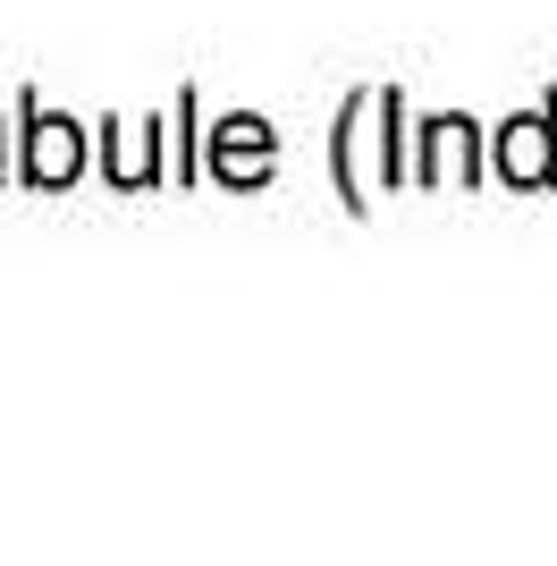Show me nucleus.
<instances>
[{
	"instance_id": "f257e3e1",
	"label": "nucleus",
	"mask_w": 557,
	"mask_h": 566,
	"mask_svg": "<svg viewBox=\"0 0 557 566\" xmlns=\"http://www.w3.org/2000/svg\"><path fill=\"white\" fill-rule=\"evenodd\" d=\"M507 169L515 178H549V136H540V118H524L507 136Z\"/></svg>"
},
{
	"instance_id": "f03ea898",
	"label": "nucleus",
	"mask_w": 557,
	"mask_h": 566,
	"mask_svg": "<svg viewBox=\"0 0 557 566\" xmlns=\"http://www.w3.org/2000/svg\"><path fill=\"white\" fill-rule=\"evenodd\" d=\"M34 169H43V178H69V169H76V144H69V127H60V118L34 136Z\"/></svg>"
}]
</instances>
